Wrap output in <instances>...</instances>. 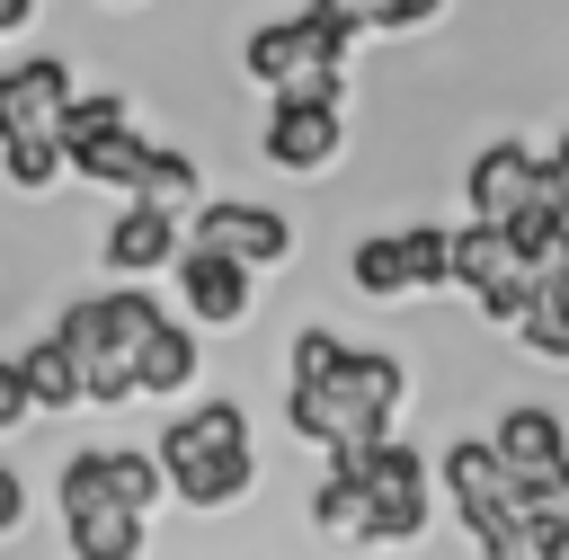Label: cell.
<instances>
[{
	"mask_svg": "<svg viewBox=\"0 0 569 560\" xmlns=\"http://www.w3.org/2000/svg\"><path fill=\"white\" fill-rule=\"evenodd\" d=\"M400 400H409V364H400V356H356V347H347L320 382H293V391H284V418H293L302 444L338 453V444L391 436Z\"/></svg>",
	"mask_w": 569,
	"mask_h": 560,
	"instance_id": "6da1fadb",
	"label": "cell"
},
{
	"mask_svg": "<svg viewBox=\"0 0 569 560\" xmlns=\"http://www.w3.org/2000/svg\"><path fill=\"white\" fill-rule=\"evenodd\" d=\"M160 311L169 302H151L142 293V276H124L116 293H89V302H71L53 329L71 338V364H80V400H133V356H142V338L160 329Z\"/></svg>",
	"mask_w": 569,
	"mask_h": 560,
	"instance_id": "7a4b0ae2",
	"label": "cell"
},
{
	"mask_svg": "<svg viewBox=\"0 0 569 560\" xmlns=\"http://www.w3.org/2000/svg\"><path fill=\"white\" fill-rule=\"evenodd\" d=\"M338 462L365 480V507L347 524V542L365 551H400L427 533V453L400 444V436H373V444H338Z\"/></svg>",
	"mask_w": 569,
	"mask_h": 560,
	"instance_id": "3957f363",
	"label": "cell"
},
{
	"mask_svg": "<svg viewBox=\"0 0 569 560\" xmlns=\"http://www.w3.org/2000/svg\"><path fill=\"white\" fill-rule=\"evenodd\" d=\"M53 142H62V169H71V178H89V187L169 196V204H187V196H196V160H187V151H160V142H142V133H133V116H116V124H89V133H53Z\"/></svg>",
	"mask_w": 569,
	"mask_h": 560,
	"instance_id": "277c9868",
	"label": "cell"
},
{
	"mask_svg": "<svg viewBox=\"0 0 569 560\" xmlns=\"http://www.w3.org/2000/svg\"><path fill=\"white\" fill-rule=\"evenodd\" d=\"M436 480H445L462 533L480 542V560H525V533H516V516H507V462H498L489 436H453V444L436 453Z\"/></svg>",
	"mask_w": 569,
	"mask_h": 560,
	"instance_id": "5b68a950",
	"label": "cell"
},
{
	"mask_svg": "<svg viewBox=\"0 0 569 560\" xmlns=\"http://www.w3.org/2000/svg\"><path fill=\"white\" fill-rule=\"evenodd\" d=\"M53 498H62V542H71L80 560H133V551H142V507H124V498L107 489L98 453H71L62 480H53Z\"/></svg>",
	"mask_w": 569,
	"mask_h": 560,
	"instance_id": "8992f818",
	"label": "cell"
},
{
	"mask_svg": "<svg viewBox=\"0 0 569 560\" xmlns=\"http://www.w3.org/2000/svg\"><path fill=\"white\" fill-rule=\"evenodd\" d=\"M347 276H356V293H373V302H391V293H427V284H453V231H436V222L373 231V240H356Z\"/></svg>",
	"mask_w": 569,
	"mask_h": 560,
	"instance_id": "52a82bcc",
	"label": "cell"
},
{
	"mask_svg": "<svg viewBox=\"0 0 569 560\" xmlns=\"http://www.w3.org/2000/svg\"><path fill=\"white\" fill-rule=\"evenodd\" d=\"M169 267H178V302H187L196 329H249V311H258V267L249 258L204 249V240H178Z\"/></svg>",
	"mask_w": 569,
	"mask_h": 560,
	"instance_id": "ba28073f",
	"label": "cell"
},
{
	"mask_svg": "<svg viewBox=\"0 0 569 560\" xmlns=\"http://www.w3.org/2000/svg\"><path fill=\"white\" fill-rule=\"evenodd\" d=\"M62 107H71V62H62V53H27V62L0 71V142L53 133Z\"/></svg>",
	"mask_w": 569,
	"mask_h": 560,
	"instance_id": "9c48e42d",
	"label": "cell"
},
{
	"mask_svg": "<svg viewBox=\"0 0 569 560\" xmlns=\"http://www.w3.org/2000/svg\"><path fill=\"white\" fill-rule=\"evenodd\" d=\"M98 258H107V276H160V267L178 258V204H169V196H133V204L107 222Z\"/></svg>",
	"mask_w": 569,
	"mask_h": 560,
	"instance_id": "30bf717a",
	"label": "cell"
},
{
	"mask_svg": "<svg viewBox=\"0 0 569 560\" xmlns=\"http://www.w3.org/2000/svg\"><path fill=\"white\" fill-rule=\"evenodd\" d=\"M187 240L231 249V258H249V267H284V258H293V222H284L276 204H204Z\"/></svg>",
	"mask_w": 569,
	"mask_h": 560,
	"instance_id": "8fae6325",
	"label": "cell"
},
{
	"mask_svg": "<svg viewBox=\"0 0 569 560\" xmlns=\"http://www.w3.org/2000/svg\"><path fill=\"white\" fill-rule=\"evenodd\" d=\"M533 196V142H480L462 169V213L471 222H507Z\"/></svg>",
	"mask_w": 569,
	"mask_h": 560,
	"instance_id": "7c38bea8",
	"label": "cell"
},
{
	"mask_svg": "<svg viewBox=\"0 0 569 560\" xmlns=\"http://www.w3.org/2000/svg\"><path fill=\"white\" fill-rule=\"evenodd\" d=\"M489 444H498V462H507L516 480H551V471H569V427H560V409H533V400H525V409L498 418Z\"/></svg>",
	"mask_w": 569,
	"mask_h": 560,
	"instance_id": "4fadbf2b",
	"label": "cell"
},
{
	"mask_svg": "<svg viewBox=\"0 0 569 560\" xmlns=\"http://www.w3.org/2000/svg\"><path fill=\"white\" fill-rule=\"evenodd\" d=\"M213 444H249V409L231 400V391H213V400H196V409H178L169 427H160V471H178V462H196V453H213Z\"/></svg>",
	"mask_w": 569,
	"mask_h": 560,
	"instance_id": "5bb4252c",
	"label": "cell"
},
{
	"mask_svg": "<svg viewBox=\"0 0 569 560\" xmlns=\"http://www.w3.org/2000/svg\"><path fill=\"white\" fill-rule=\"evenodd\" d=\"M169 489H178V507L213 516V507H231V498H249V489H258V444H213V453L178 462V471H169Z\"/></svg>",
	"mask_w": 569,
	"mask_h": 560,
	"instance_id": "9a60e30c",
	"label": "cell"
},
{
	"mask_svg": "<svg viewBox=\"0 0 569 560\" xmlns=\"http://www.w3.org/2000/svg\"><path fill=\"white\" fill-rule=\"evenodd\" d=\"M196 320H178V311H160V329L142 338V356H133V400H169V391H187L196 382Z\"/></svg>",
	"mask_w": 569,
	"mask_h": 560,
	"instance_id": "2e32d148",
	"label": "cell"
},
{
	"mask_svg": "<svg viewBox=\"0 0 569 560\" xmlns=\"http://www.w3.org/2000/svg\"><path fill=\"white\" fill-rule=\"evenodd\" d=\"M498 231H507L516 267H533V276H551V267L569 258V213H560V204H551L542 187H533V196H525V204H516V213H507Z\"/></svg>",
	"mask_w": 569,
	"mask_h": 560,
	"instance_id": "e0dca14e",
	"label": "cell"
},
{
	"mask_svg": "<svg viewBox=\"0 0 569 560\" xmlns=\"http://www.w3.org/2000/svg\"><path fill=\"white\" fill-rule=\"evenodd\" d=\"M18 373H27L36 409H80V364H71V338H62V329H44V338L18 356Z\"/></svg>",
	"mask_w": 569,
	"mask_h": 560,
	"instance_id": "ac0fdd59",
	"label": "cell"
},
{
	"mask_svg": "<svg viewBox=\"0 0 569 560\" xmlns=\"http://www.w3.org/2000/svg\"><path fill=\"white\" fill-rule=\"evenodd\" d=\"M302 62H320V53L302 44V27H293V18H276V27H249V44H240V71H249V80H267V89H276V80H293Z\"/></svg>",
	"mask_w": 569,
	"mask_h": 560,
	"instance_id": "d6986e66",
	"label": "cell"
},
{
	"mask_svg": "<svg viewBox=\"0 0 569 560\" xmlns=\"http://www.w3.org/2000/svg\"><path fill=\"white\" fill-rule=\"evenodd\" d=\"M516 338H525L533 356H551V364H569V293H560L551 276H542V284H533V302L516 311Z\"/></svg>",
	"mask_w": 569,
	"mask_h": 560,
	"instance_id": "ffe728a7",
	"label": "cell"
},
{
	"mask_svg": "<svg viewBox=\"0 0 569 560\" xmlns=\"http://www.w3.org/2000/svg\"><path fill=\"white\" fill-rule=\"evenodd\" d=\"M0 169H9V187L44 196V187L62 178V142H53V133H18V142H0Z\"/></svg>",
	"mask_w": 569,
	"mask_h": 560,
	"instance_id": "44dd1931",
	"label": "cell"
},
{
	"mask_svg": "<svg viewBox=\"0 0 569 560\" xmlns=\"http://www.w3.org/2000/svg\"><path fill=\"white\" fill-rule=\"evenodd\" d=\"M356 507H365V480L329 453V471L311 480V524H320V533H347V524H356Z\"/></svg>",
	"mask_w": 569,
	"mask_h": 560,
	"instance_id": "7402d4cb",
	"label": "cell"
},
{
	"mask_svg": "<svg viewBox=\"0 0 569 560\" xmlns=\"http://www.w3.org/2000/svg\"><path fill=\"white\" fill-rule=\"evenodd\" d=\"M338 356H347V347H338V329H320V320H302V329H293V382H320Z\"/></svg>",
	"mask_w": 569,
	"mask_h": 560,
	"instance_id": "603a6c76",
	"label": "cell"
},
{
	"mask_svg": "<svg viewBox=\"0 0 569 560\" xmlns=\"http://www.w3.org/2000/svg\"><path fill=\"white\" fill-rule=\"evenodd\" d=\"M427 18H445V0H373V36H418Z\"/></svg>",
	"mask_w": 569,
	"mask_h": 560,
	"instance_id": "cb8c5ba5",
	"label": "cell"
},
{
	"mask_svg": "<svg viewBox=\"0 0 569 560\" xmlns=\"http://www.w3.org/2000/svg\"><path fill=\"white\" fill-rule=\"evenodd\" d=\"M27 418H36V391H27L18 356H0V436H9V427H27Z\"/></svg>",
	"mask_w": 569,
	"mask_h": 560,
	"instance_id": "d4e9b609",
	"label": "cell"
},
{
	"mask_svg": "<svg viewBox=\"0 0 569 560\" xmlns=\"http://www.w3.org/2000/svg\"><path fill=\"white\" fill-rule=\"evenodd\" d=\"M533 187H542V196H551V204L569 213V133H560L551 151H533Z\"/></svg>",
	"mask_w": 569,
	"mask_h": 560,
	"instance_id": "484cf974",
	"label": "cell"
},
{
	"mask_svg": "<svg viewBox=\"0 0 569 560\" xmlns=\"http://www.w3.org/2000/svg\"><path fill=\"white\" fill-rule=\"evenodd\" d=\"M18 516H27V480L0 462V533H18Z\"/></svg>",
	"mask_w": 569,
	"mask_h": 560,
	"instance_id": "4316f807",
	"label": "cell"
},
{
	"mask_svg": "<svg viewBox=\"0 0 569 560\" xmlns=\"http://www.w3.org/2000/svg\"><path fill=\"white\" fill-rule=\"evenodd\" d=\"M329 9H338V18H356V27L373 36V0H329Z\"/></svg>",
	"mask_w": 569,
	"mask_h": 560,
	"instance_id": "83f0119b",
	"label": "cell"
}]
</instances>
